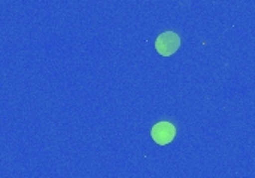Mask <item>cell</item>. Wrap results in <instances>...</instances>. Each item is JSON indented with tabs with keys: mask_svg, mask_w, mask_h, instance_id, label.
<instances>
[{
	"mask_svg": "<svg viewBox=\"0 0 255 178\" xmlns=\"http://www.w3.org/2000/svg\"><path fill=\"white\" fill-rule=\"evenodd\" d=\"M181 46V37L173 31L161 33L155 40V49L163 57H170Z\"/></svg>",
	"mask_w": 255,
	"mask_h": 178,
	"instance_id": "6da1fadb",
	"label": "cell"
},
{
	"mask_svg": "<svg viewBox=\"0 0 255 178\" xmlns=\"http://www.w3.org/2000/svg\"><path fill=\"white\" fill-rule=\"evenodd\" d=\"M151 135L154 138V141L160 146H166L169 143L173 141L175 135H176V129L172 123L169 122H160L157 125L152 126Z\"/></svg>",
	"mask_w": 255,
	"mask_h": 178,
	"instance_id": "7a4b0ae2",
	"label": "cell"
}]
</instances>
